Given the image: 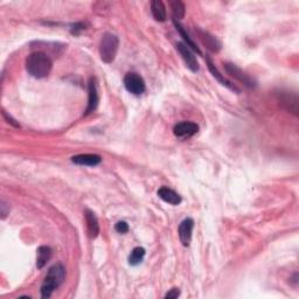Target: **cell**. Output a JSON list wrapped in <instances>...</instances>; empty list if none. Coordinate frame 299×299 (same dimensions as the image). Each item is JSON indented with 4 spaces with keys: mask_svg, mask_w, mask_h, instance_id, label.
<instances>
[{
    "mask_svg": "<svg viewBox=\"0 0 299 299\" xmlns=\"http://www.w3.org/2000/svg\"><path fill=\"white\" fill-rule=\"evenodd\" d=\"M85 26L84 24H82V22H80V24H75L73 25V28H70L71 34H74V35H77V34H80V32L84 31L85 30Z\"/></svg>",
    "mask_w": 299,
    "mask_h": 299,
    "instance_id": "cb8c5ba5",
    "label": "cell"
},
{
    "mask_svg": "<svg viewBox=\"0 0 299 299\" xmlns=\"http://www.w3.org/2000/svg\"><path fill=\"white\" fill-rule=\"evenodd\" d=\"M36 255V268L42 269L48 263L51 257V249L47 246H41L37 249Z\"/></svg>",
    "mask_w": 299,
    "mask_h": 299,
    "instance_id": "e0dca14e",
    "label": "cell"
},
{
    "mask_svg": "<svg viewBox=\"0 0 299 299\" xmlns=\"http://www.w3.org/2000/svg\"><path fill=\"white\" fill-rule=\"evenodd\" d=\"M124 87L129 93L134 96H140L145 93L146 84L145 81L139 74L128 73L124 77Z\"/></svg>",
    "mask_w": 299,
    "mask_h": 299,
    "instance_id": "277c9868",
    "label": "cell"
},
{
    "mask_svg": "<svg viewBox=\"0 0 299 299\" xmlns=\"http://www.w3.org/2000/svg\"><path fill=\"white\" fill-rule=\"evenodd\" d=\"M151 12L156 21L164 22L166 20V8L162 0H153L151 2Z\"/></svg>",
    "mask_w": 299,
    "mask_h": 299,
    "instance_id": "2e32d148",
    "label": "cell"
},
{
    "mask_svg": "<svg viewBox=\"0 0 299 299\" xmlns=\"http://www.w3.org/2000/svg\"><path fill=\"white\" fill-rule=\"evenodd\" d=\"M85 223H87L88 235L90 238H96L100 234V224L96 214L90 209H85L84 212Z\"/></svg>",
    "mask_w": 299,
    "mask_h": 299,
    "instance_id": "9c48e42d",
    "label": "cell"
},
{
    "mask_svg": "<svg viewBox=\"0 0 299 299\" xmlns=\"http://www.w3.org/2000/svg\"><path fill=\"white\" fill-rule=\"evenodd\" d=\"M158 195H159L160 199H162L163 201H165V202L169 203V205L177 206L181 202L180 195L178 194L177 192H174L173 189L168 188V187H162V188H159V191H158Z\"/></svg>",
    "mask_w": 299,
    "mask_h": 299,
    "instance_id": "4fadbf2b",
    "label": "cell"
},
{
    "mask_svg": "<svg viewBox=\"0 0 299 299\" xmlns=\"http://www.w3.org/2000/svg\"><path fill=\"white\" fill-rule=\"evenodd\" d=\"M8 214H10V205L6 202V200L1 199V201H0V215H1V220H5Z\"/></svg>",
    "mask_w": 299,
    "mask_h": 299,
    "instance_id": "44dd1931",
    "label": "cell"
},
{
    "mask_svg": "<svg viewBox=\"0 0 299 299\" xmlns=\"http://www.w3.org/2000/svg\"><path fill=\"white\" fill-rule=\"evenodd\" d=\"M115 229L116 232H118L119 234H125V233L129 232V224L125 222V221H119V222L116 223L115 226Z\"/></svg>",
    "mask_w": 299,
    "mask_h": 299,
    "instance_id": "7402d4cb",
    "label": "cell"
},
{
    "mask_svg": "<svg viewBox=\"0 0 299 299\" xmlns=\"http://www.w3.org/2000/svg\"><path fill=\"white\" fill-rule=\"evenodd\" d=\"M71 162L81 166H97L102 162L99 154H77L71 158Z\"/></svg>",
    "mask_w": 299,
    "mask_h": 299,
    "instance_id": "7c38bea8",
    "label": "cell"
},
{
    "mask_svg": "<svg viewBox=\"0 0 299 299\" xmlns=\"http://www.w3.org/2000/svg\"><path fill=\"white\" fill-rule=\"evenodd\" d=\"M197 33L198 35H199L201 41H202V44L205 45L209 50H212L213 53H217V51L221 50L222 45H221V42L218 41L214 35L209 34L208 32H203L200 30H197Z\"/></svg>",
    "mask_w": 299,
    "mask_h": 299,
    "instance_id": "8fae6325",
    "label": "cell"
},
{
    "mask_svg": "<svg viewBox=\"0 0 299 299\" xmlns=\"http://www.w3.org/2000/svg\"><path fill=\"white\" fill-rule=\"evenodd\" d=\"M180 296V290L178 289V287H173L172 290H169V291L165 295L166 299H175L178 298Z\"/></svg>",
    "mask_w": 299,
    "mask_h": 299,
    "instance_id": "603a6c76",
    "label": "cell"
},
{
    "mask_svg": "<svg viewBox=\"0 0 299 299\" xmlns=\"http://www.w3.org/2000/svg\"><path fill=\"white\" fill-rule=\"evenodd\" d=\"M53 61L42 51L32 53L26 60V70L34 79H45L50 74Z\"/></svg>",
    "mask_w": 299,
    "mask_h": 299,
    "instance_id": "6da1fadb",
    "label": "cell"
},
{
    "mask_svg": "<svg viewBox=\"0 0 299 299\" xmlns=\"http://www.w3.org/2000/svg\"><path fill=\"white\" fill-rule=\"evenodd\" d=\"M171 8H172V13H173L174 20H181L185 17L186 13V7L183 5V1L180 0H175V1H171Z\"/></svg>",
    "mask_w": 299,
    "mask_h": 299,
    "instance_id": "ffe728a7",
    "label": "cell"
},
{
    "mask_svg": "<svg viewBox=\"0 0 299 299\" xmlns=\"http://www.w3.org/2000/svg\"><path fill=\"white\" fill-rule=\"evenodd\" d=\"M282 104L286 105L287 110L298 115V97L297 94L293 93H282L281 94Z\"/></svg>",
    "mask_w": 299,
    "mask_h": 299,
    "instance_id": "9a60e30c",
    "label": "cell"
},
{
    "mask_svg": "<svg viewBox=\"0 0 299 299\" xmlns=\"http://www.w3.org/2000/svg\"><path fill=\"white\" fill-rule=\"evenodd\" d=\"M224 69H226V71L231 75L232 77H234L235 80H237L238 82H241L242 84L246 85V87L248 88H255L256 87V81L254 79H252L250 75H248L247 73H244L241 68H238L236 65H234V63H224Z\"/></svg>",
    "mask_w": 299,
    "mask_h": 299,
    "instance_id": "5b68a950",
    "label": "cell"
},
{
    "mask_svg": "<svg viewBox=\"0 0 299 299\" xmlns=\"http://www.w3.org/2000/svg\"><path fill=\"white\" fill-rule=\"evenodd\" d=\"M194 221L193 218L187 217L179 224V237L183 246L188 247L192 241V234H193Z\"/></svg>",
    "mask_w": 299,
    "mask_h": 299,
    "instance_id": "ba28073f",
    "label": "cell"
},
{
    "mask_svg": "<svg viewBox=\"0 0 299 299\" xmlns=\"http://www.w3.org/2000/svg\"><path fill=\"white\" fill-rule=\"evenodd\" d=\"M145 254L146 251L143 247H136V248L131 251L130 256H129V264L133 266L140 264L143 262L144 257H145Z\"/></svg>",
    "mask_w": 299,
    "mask_h": 299,
    "instance_id": "d6986e66",
    "label": "cell"
},
{
    "mask_svg": "<svg viewBox=\"0 0 299 299\" xmlns=\"http://www.w3.org/2000/svg\"><path fill=\"white\" fill-rule=\"evenodd\" d=\"M174 25H175V27H177V30H178V32H179L180 33V35L183 37V40H185V42H183V44H186L187 46H188L189 48H191L192 50H194V51H197L198 54H201V50H200V48L198 47V45L195 44V42L193 41V40L191 39V37H189V35L188 34L186 33V31L183 30V26H181L179 22L177 21V20H174Z\"/></svg>",
    "mask_w": 299,
    "mask_h": 299,
    "instance_id": "ac0fdd59",
    "label": "cell"
},
{
    "mask_svg": "<svg viewBox=\"0 0 299 299\" xmlns=\"http://www.w3.org/2000/svg\"><path fill=\"white\" fill-rule=\"evenodd\" d=\"M66 277V269L61 263L54 264L46 276L44 284L41 286V297L50 298L54 290L57 289L63 283Z\"/></svg>",
    "mask_w": 299,
    "mask_h": 299,
    "instance_id": "7a4b0ae2",
    "label": "cell"
},
{
    "mask_svg": "<svg viewBox=\"0 0 299 299\" xmlns=\"http://www.w3.org/2000/svg\"><path fill=\"white\" fill-rule=\"evenodd\" d=\"M207 65H208V69H209V71L212 73L213 76H214L215 79H216L217 81L221 83V84L224 85V87L229 88L233 91H235V93H240V89H238L236 85H234L232 82H229L228 80L224 79L223 75L217 70V68L215 67L214 65H213V62L211 61V59H209V57H207Z\"/></svg>",
    "mask_w": 299,
    "mask_h": 299,
    "instance_id": "5bb4252c",
    "label": "cell"
},
{
    "mask_svg": "<svg viewBox=\"0 0 299 299\" xmlns=\"http://www.w3.org/2000/svg\"><path fill=\"white\" fill-rule=\"evenodd\" d=\"M198 131H199V125L195 124L193 122L178 123L173 129L174 136L181 138V139H185V138L194 136L195 133H198Z\"/></svg>",
    "mask_w": 299,
    "mask_h": 299,
    "instance_id": "52a82bcc",
    "label": "cell"
},
{
    "mask_svg": "<svg viewBox=\"0 0 299 299\" xmlns=\"http://www.w3.org/2000/svg\"><path fill=\"white\" fill-rule=\"evenodd\" d=\"M177 50L180 53V55L181 57H183V61H185L187 67L191 69L193 73H197L200 68L199 62H198L197 56L194 55V53L192 51L191 48H189L186 44H183V42H178Z\"/></svg>",
    "mask_w": 299,
    "mask_h": 299,
    "instance_id": "8992f818",
    "label": "cell"
},
{
    "mask_svg": "<svg viewBox=\"0 0 299 299\" xmlns=\"http://www.w3.org/2000/svg\"><path fill=\"white\" fill-rule=\"evenodd\" d=\"M2 116H4V118L7 120V123H10V124H12L13 126H16V128H19L20 126L18 123H17V120H14L11 116H8V115L6 114V111L2 110Z\"/></svg>",
    "mask_w": 299,
    "mask_h": 299,
    "instance_id": "d4e9b609",
    "label": "cell"
},
{
    "mask_svg": "<svg viewBox=\"0 0 299 299\" xmlns=\"http://www.w3.org/2000/svg\"><path fill=\"white\" fill-rule=\"evenodd\" d=\"M100 102V96L99 91H97V85H96V80L94 77H91L90 81H89V100H88V108L85 110V115L91 114L97 109Z\"/></svg>",
    "mask_w": 299,
    "mask_h": 299,
    "instance_id": "30bf717a",
    "label": "cell"
},
{
    "mask_svg": "<svg viewBox=\"0 0 299 299\" xmlns=\"http://www.w3.org/2000/svg\"><path fill=\"white\" fill-rule=\"evenodd\" d=\"M119 48V40L115 34L104 33L100 41V56L105 63H112L116 59Z\"/></svg>",
    "mask_w": 299,
    "mask_h": 299,
    "instance_id": "3957f363",
    "label": "cell"
}]
</instances>
